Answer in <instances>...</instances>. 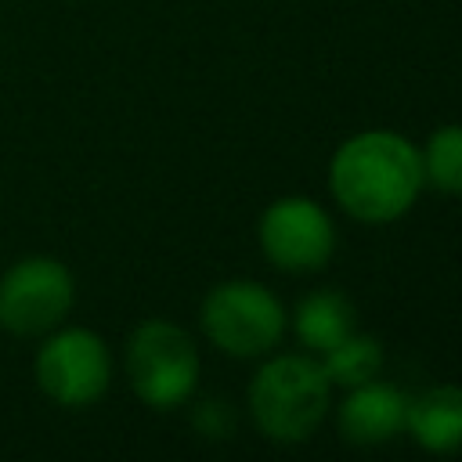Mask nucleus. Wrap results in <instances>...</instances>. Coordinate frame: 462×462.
<instances>
[{
  "mask_svg": "<svg viewBox=\"0 0 462 462\" xmlns=\"http://www.w3.org/2000/svg\"><path fill=\"white\" fill-rule=\"evenodd\" d=\"M199 321L206 339L231 357L267 354L271 346H278L289 325L282 300L267 285L249 278H231L213 285L199 307Z\"/></svg>",
  "mask_w": 462,
  "mask_h": 462,
  "instance_id": "5",
  "label": "nucleus"
},
{
  "mask_svg": "<svg viewBox=\"0 0 462 462\" xmlns=\"http://www.w3.org/2000/svg\"><path fill=\"white\" fill-rule=\"evenodd\" d=\"M422 177L444 195H462V123H448L419 148Z\"/></svg>",
  "mask_w": 462,
  "mask_h": 462,
  "instance_id": "12",
  "label": "nucleus"
},
{
  "mask_svg": "<svg viewBox=\"0 0 462 462\" xmlns=\"http://www.w3.org/2000/svg\"><path fill=\"white\" fill-rule=\"evenodd\" d=\"M422 184L419 148L393 130H361L346 137L328 162L332 199L361 224H390L404 217Z\"/></svg>",
  "mask_w": 462,
  "mask_h": 462,
  "instance_id": "1",
  "label": "nucleus"
},
{
  "mask_svg": "<svg viewBox=\"0 0 462 462\" xmlns=\"http://www.w3.org/2000/svg\"><path fill=\"white\" fill-rule=\"evenodd\" d=\"M404 419H408L404 390H397L393 383H383L379 375L361 386H350L336 411L343 440L361 444V448L393 440L404 430Z\"/></svg>",
  "mask_w": 462,
  "mask_h": 462,
  "instance_id": "8",
  "label": "nucleus"
},
{
  "mask_svg": "<svg viewBox=\"0 0 462 462\" xmlns=\"http://www.w3.org/2000/svg\"><path fill=\"white\" fill-rule=\"evenodd\" d=\"M332 404V383L318 357L278 354L260 365L249 383V415L274 444L307 440Z\"/></svg>",
  "mask_w": 462,
  "mask_h": 462,
  "instance_id": "2",
  "label": "nucleus"
},
{
  "mask_svg": "<svg viewBox=\"0 0 462 462\" xmlns=\"http://www.w3.org/2000/svg\"><path fill=\"white\" fill-rule=\"evenodd\" d=\"M256 238L263 256L289 274H307L325 267L336 249V227L328 213L307 195L274 199L260 217Z\"/></svg>",
  "mask_w": 462,
  "mask_h": 462,
  "instance_id": "7",
  "label": "nucleus"
},
{
  "mask_svg": "<svg viewBox=\"0 0 462 462\" xmlns=\"http://www.w3.org/2000/svg\"><path fill=\"white\" fill-rule=\"evenodd\" d=\"M32 379L58 408H90L112 386V350L94 328L58 325L40 336Z\"/></svg>",
  "mask_w": 462,
  "mask_h": 462,
  "instance_id": "4",
  "label": "nucleus"
},
{
  "mask_svg": "<svg viewBox=\"0 0 462 462\" xmlns=\"http://www.w3.org/2000/svg\"><path fill=\"white\" fill-rule=\"evenodd\" d=\"M404 430L430 455H462V386H430L408 397Z\"/></svg>",
  "mask_w": 462,
  "mask_h": 462,
  "instance_id": "9",
  "label": "nucleus"
},
{
  "mask_svg": "<svg viewBox=\"0 0 462 462\" xmlns=\"http://www.w3.org/2000/svg\"><path fill=\"white\" fill-rule=\"evenodd\" d=\"M123 365L130 390L152 411H173L188 404L202 372L195 339L166 318H148L130 332Z\"/></svg>",
  "mask_w": 462,
  "mask_h": 462,
  "instance_id": "3",
  "label": "nucleus"
},
{
  "mask_svg": "<svg viewBox=\"0 0 462 462\" xmlns=\"http://www.w3.org/2000/svg\"><path fill=\"white\" fill-rule=\"evenodd\" d=\"M318 361H321V368H325L332 386L350 390V386H361V383H368V379H375L383 372V346L372 336L350 332L336 346L318 354Z\"/></svg>",
  "mask_w": 462,
  "mask_h": 462,
  "instance_id": "11",
  "label": "nucleus"
},
{
  "mask_svg": "<svg viewBox=\"0 0 462 462\" xmlns=\"http://www.w3.org/2000/svg\"><path fill=\"white\" fill-rule=\"evenodd\" d=\"M292 328L307 350L325 354L328 346H336L343 336L354 332V303L336 289H318L300 300L292 314Z\"/></svg>",
  "mask_w": 462,
  "mask_h": 462,
  "instance_id": "10",
  "label": "nucleus"
},
{
  "mask_svg": "<svg viewBox=\"0 0 462 462\" xmlns=\"http://www.w3.org/2000/svg\"><path fill=\"white\" fill-rule=\"evenodd\" d=\"M76 307V274L65 260L29 253L0 274V328L22 339H40L65 325Z\"/></svg>",
  "mask_w": 462,
  "mask_h": 462,
  "instance_id": "6",
  "label": "nucleus"
}]
</instances>
